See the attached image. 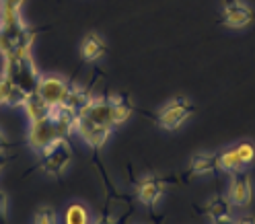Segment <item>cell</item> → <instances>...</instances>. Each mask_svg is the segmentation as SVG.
Returning <instances> with one entry per match:
<instances>
[{
  "instance_id": "obj_1",
  "label": "cell",
  "mask_w": 255,
  "mask_h": 224,
  "mask_svg": "<svg viewBox=\"0 0 255 224\" xmlns=\"http://www.w3.org/2000/svg\"><path fill=\"white\" fill-rule=\"evenodd\" d=\"M72 163V148L68 146V142L60 138L58 142H54L50 148L41 152V163L39 167L47 173V175H54V177H58V175H62L64 171H66Z\"/></svg>"
},
{
  "instance_id": "obj_2",
  "label": "cell",
  "mask_w": 255,
  "mask_h": 224,
  "mask_svg": "<svg viewBox=\"0 0 255 224\" xmlns=\"http://www.w3.org/2000/svg\"><path fill=\"white\" fill-rule=\"evenodd\" d=\"M62 136L58 132V125L56 121L47 115L43 119H35V121H31L29 125V134H27V142H29V146L33 148L35 152H43L52 146L54 142H58Z\"/></svg>"
},
{
  "instance_id": "obj_3",
  "label": "cell",
  "mask_w": 255,
  "mask_h": 224,
  "mask_svg": "<svg viewBox=\"0 0 255 224\" xmlns=\"http://www.w3.org/2000/svg\"><path fill=\"white\" fill-rule=\"evenodd\" d=\"M70 89L72 87H70V83L66 81V78H62L58 74H41L35 91H37V95L47 105L56 107V105L66 103Z\"/></svg>"
},
{
  "instance_id": "obj_4",
  "label": "cell",
  "mask_w": 255,
  "mask_h": 224,
  "mask_svg": "<svg viewBox=\"0 0 255 224\" xmlns=\"http://www.w3.org/2000/svg\"><path fill=\"white\" fill-rule=\"evenodd\" d=\"M194 111H196L194 103H189V99H185V97H179V99L169 101L161 111H158L156 121L163 130H177Z\"/></svg>"
},
{
  "instance_id": "obj_5",
  "label": "cell",
  "mask_w": 255,
  "mask_h": 224,
  "mask_svg": "<svg viewBox=\"0 0 255 224\" xmlns=\"http://www.w3.org/2000/svg\"><path fill=\"white\" fill-rule=\"evenodd\" d=\"M74 132L81 136L91 148L99 150L105 146V142L109 140L111 132H114V127L111 125H101V123H93V121H87L83 117L76 119V125H74Z\"/></svg>"
},
{
  "instance_id": "obj_6",
  "label": "cell",
  "mask_w": 255,
  "mask_h": 224,
  "mask_svg": "<svg viewBox=\"0 0 255 224\" xmlns=\"http://www.w3.org/2000/svg\"><path fill=\"white\" fill-rule=\"evenodd\" d=\"M253 198V181L251 175L247 171H235L231 173V187H229V200L233 202V206L245 208L249 206Z\"/></svg>"
},
{
  "instance_id": "obj_7",
  "label": "cell",
  "mask_w": 255,
  "mask_h": 224,
  "mask_svg": "<svg viewBox=\"0 0 255 224\" xmlns=\"http://www.w3.org/2000/svg\"><path fill=\"white\" fill-rule=\"evenodd\" d=\"M253 21V8L241 0H233L222 8V23L231 29H243Z\"/></svg>"
},
{
  "instance_id": "obj_8",
  "label": "cell",
  "mask_w": 255,
  "mask_h": 224,
  "mask_svg": "<svg viewBox=\"0 0 255 224\" xmlns=\"http://www.w3.org/2000/svg\"><path fill=\"white\" fill-rule=\"evenodd\" d=\"M163 194H165V185L156 177H144V179H140L138 185H136V196L144 206L156 204L163 198Z\"/></svg>"
},
{
  "instance_id": "obj_9",
  "label": "cell",
  "mask_w": 255,
  "mask_h": 224,
  "mask_svg": "<svg viewBox=\"0 0 255 224\" xmlns=\"http://www.w3.org/2000/svg\"><path fill=\"white\" fill-rule=\"evenodd\" d=\"M107 52V43L99 33H89L85 35L83 43H81V54L85 62H97L105 56Z\"/></svg>"
},
{
  "instance_id": "obj_10",
  "label": "cell",
  "mask_w": 255,
  "mask_h": 224,
  "mask_svg": "<svg viewBox=\"0 0 255 224\" xmlns=\"http://www.w3.org/2000/svg\"><path fill=\"white\" fill-rule=\"evenodd\" d=\"M194 175H208L220 171V152H198L189 163Z\"/></svg>"
},
{
  "instance_id": "obj_11",
  "label": "cell",
  "mask_w": 255,
  "mask_h": 224,
  "mask_svg": "<svg viewBox=\"0 0 255 224\" xmlns=\"http://www.w3.org/2000/svg\"><path fill=\"white\" fill-rule=\"evenodd\" d=\"M0 95L4 99V105H23L27 99V93L14 85L6 74L0 76Z\"/></svg>"
},
{
  "instance_id": "obj_12",
  "label": "cell",
  "mask_w": 255,
  "mask_h": 224,
  "mask_svg": "<svg viewBox=\"0 0 255 224\" xmlns=\"http://www.w3.org/2000/svg\"><path fill=\"white\" fill-rule=\"evenodd\" d=\"M23 107H25V111H27V117H29V121H35V119H43V117H47L50 115V105H47L39 95H37V91H33V93H29L27 95V99H25V103H23Z\"/></svg>"
},
{
  "instance_id": "obj_13",
  "label": "cell",
  "mask_w": 255,
  "mask_h": 224,
  "mask_svg": "<svg viewBox=\"0 0 255 224\" xmlns=\"http://www.w3.org/2000/svg\"><path fill=\"white\" fill-rule=\"evenodd\" d=\"M231 212H233V202L225 196H216L208 206H206V214L212 218V222L231 220Z\"/></svg>"
},
{
  "instance_id": "obj_14",
  "label": "cell",
  "mask_w": 255,
  "mask_h": 224,
  "mask_svg": "<svg viewBox=\"0 0 255 224\" xmlns=\"http://www.w3.org/2000/svg\"><path fill=\"white\" fill-rule=\"evenodd\" d=\"M64 224H91L89 208L81 202L70 204L66 208V214H64Z\"/></svg>"
},
{
  "instance_id": "obj_15",
  "label": "cell",
  "mask_w": 255,
  "mask_h": 224,
  "mask_svg": "<svg viewBox=\"0 0 255 224\" xmlns=\"http://www.w3.org/2000/svg\"><path fill=\"white\" fill-rule=\"evenodd\" d=\"M245 165L241 163L237 152V146H229L227 150L220 152V171H227V173H235V171H241Z\"/></svg>"
},
{
  "instance_id": "obj_16",
  "label": "cell",
  "mask_w": 255,
  "mask_h": 224,
  "mask_svg": "<svg viewBox=\"0 0 255 224\" xmlns=\"http://www.w3.org/2000/svg\"><path fill=\"white\" fill-rule=\"evenodd\" d=\"M132 111H134V107L128 99L114 97V127H118V125H122V123H126L128 119H130Z\"/></svg>"
},
{
  "instance_id": "obj_17",
  "label": "cell",
  "mask_w": 255,
  "mask_h": 224,
  "mask_svg": "<svg viewBox=\"0 0 255 224\" xmlns=\"http://www.w3.org/2000/svg\"><path fill=\"white\" fill-rule=\"evenodd\" d=\"M91 99H93V95L89 93V89H85V87H72L70 93H68L66 105L78 111V109H83Z\"/></svg>"
},
{
  "instance_id": "obj_18",
  "label": "cell",
  "mask_w": 255,
  "mask_h": 224,
  "mask_svg": "<svg viewBox=\"0 0 255 224\" xmlns=\"http://www.w3.org/2000/svg\"><path fill=\"white\" fill-rule=\"evenodd\" d=\"M235 146H237L239 158H241V163H243V165H249V163H253V161H255V144H253V142L243 140V142L235 144Z\"/></svg>"
},
{
  "instance_id": "obj_19",
  "label": "cell",
  "mask_w": 255,
  "mask_h": 224,
  "mask_svg": "<svg viewBox=\"0 0 255 224\" xmlns=\"http://www.w3.org/2000/svg\"><path fill=\"white\" fill-rule=\"evenodd\" d=\"M33 224H58V214L54 208L50 206H43L35 212L33 216Z\"/></svg>"
},
{
  "instance_id": "obj_20",
  "label": "cell",
  "mask_w": 255,
  "mask_h": 224,
  "mask_svg": "<svg viewBox=\"0 0 255 224\" xmlns=\"http://www.w3.org/2000/svg\"><path fill=\"white\" fill-rule=\"evenodd\" d=\"M6 210H8V198L4 191H0V220L6 218Z\"/></svg>"
},
{
  "instance_id": "obj_21",
  "label": "cell",
  "mask_w": 255,
  "mask_h": 224,
  "mask_svg": "<svg viewBox=\"0 0 255 224\" xmlns=\"http://www.w3.org/2000/svg\"><path fill=\"white\" fill-rule=\"evenodd\" d=\"M8 150V142H6V138L2 136V132H0V154H4Z\"/></svg>"
},
{
  "instance_id": "obj_22",
  "label": "cell",
  "mask_w": 255,
  "mask_h": 224,
  "mask_svg": "<svg viewBox=\"0 0 255 224\" xmlns=\"http://www.w3.org/2000/svg\"><path fill=\"white\" fill-rule=\"evenodd\" d=\"M235 224H255V218L245 216V218H239V220H235Z\"/></svg>"
},
{
  "instance_id": "obj_23",
  "label": "cell",
  "mask_w": 255,
  "mask_h": 224,
  "mask_svg": "<svg viewBox=\"0 0 255 224\" xmlns=\"http://www.w3.org/2000/svg\"><path fill=\"white\" fill-rule=\"evenodd\" d=\"M212 224H235V220H218V222H212Z\"/></svg>"
},
{
  "instance_id": "obj_24",
  "label": "cell",
  "mask_w": 255,
  "mask_h": 224,
  "mask_svg": "<svg viewBox=\"0 0 255 224\" xmlns=\"http://www.w3.org/2000/svg\"><path fill=\"white\" fill-rule=\"evenodd\" d=\"M95 224H114V222H111V220H107V218H99V220L95 222Z\"/></svg>"
},
{
  "instance_id": "obj_25",
  "label": "cell",
  "mask_w": 255,
  "mask_h": 224,
  "mask_svg": "<svg viewBox=\"0 0 255 224\" xmlns=\"http://www.w3.org/2000/svg\"><path fill=\"white\" fill-rule=\"evenodd\" d=\"M0 21H2V0H0Z\"/></svg>"
},
{
  "instance_id": "obj_26",
  "label": "cell",
  "mask_w": 255,
  "mask_h": 224,
  "mask_svg": "<svg viewBox=\"0 0 255 224\" xmlns=\"http://www.w3.org/2000/svg\"><path fill=\"white\" fill-rule=\"evenodd\" d=\"M4 105V99H2V95H0V107H2Z\"/></svg>"
}]
</instances>
